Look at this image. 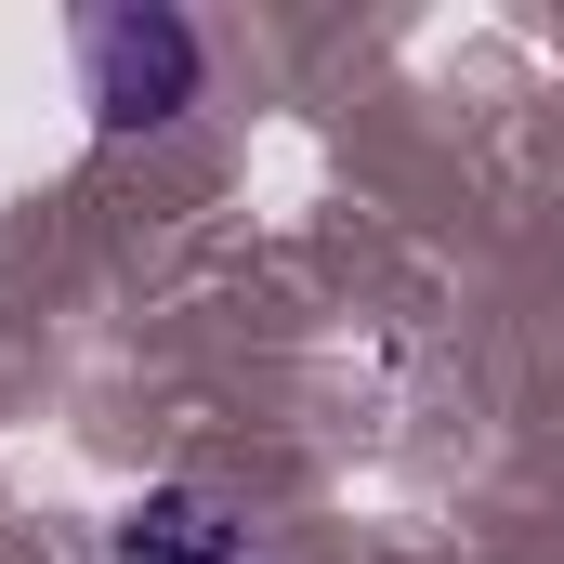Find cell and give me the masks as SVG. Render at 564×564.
Masks as SVG:
<instances>
[{"instance_id": "cell-1", "label": "cell", "mask_w": 564, "mask_h": 564, "mask_svg": "<svg viewBox=\"0 0 564 564\" xmlns=\"http://www.w3.org/2000/svg\"><path fill=\"white\" fill-rule=\"evenodd\" d=\"M79 93H93L106 132H158V119H184V106H197V26L158 13V0L93 13V26H79Z\"/></svg>"}, {"instance_id": "cell-2", "label": "cell", "mask_w": 564, "mask_h": 564, "mask_svg": "<svg viewBox=\"0 0 564 564\" xmlns=\"http://www.w3.org/2000/svg\"><path fill=\"white\" fill-rule=\"evenodd\" d=\"M106 552H119V564H237V525H224L210 486H144Z\"/></svg>"}]
</instances>
